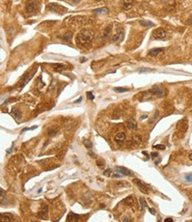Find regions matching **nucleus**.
I'll return each instance as SVG.
<instances>
[{"label": "nucleus", "mask_w": 192, "mask_h": 222, "mask_svg": "<svg viewBox=\"0 0 192 222\" xmlns=\"http://www.w3.org/2000/svg\"><path fill=\"white\" fill-rule=\"evenodd\" d=\"M53 5L55 6V8L51 7V6H48V8L50 9V10H52V11H54V12H62V10L66 11V9H65L64 6H62V5H57V4H53Z\"/></svg>", "instance_id": "obj_15"}, {"label": "nucleus", "mask_w": 192, "mask_h": 222, "mask_svg": "<svg viewBox=\"0 0 192 222\" xmlns=\"http://www.w3.org/2000/svg\"><path fill=\"white\" fill-rule=\"evenodd\" d=\"M97 1H101V0H97Z\"/></svg>", "instance_id": "obj_42"}, {"label": "nucleus", "mask_w": 192, "mask_h": 222, "mask_svg": "<svg viewBox=\"0 0 192 222\" xmlns=\"http://www.w3.org/2000/svg\"><path fill=\"white\" fill-rule=\"evenodd\" d=\"M165 31L162 27H158L152 31V38L156 40H160L165 38Z\"/></svg>", "instance_id": "obj_3"}, {"label": "nucleus", "mask_w": 192, "mask_h": 222, "mask_svg": "<svg viewBox=\"0 0 192 222\" xmlns=\"http://www.w3.org/2000/svg\"><path fill=\"white\" fill-rule=\"evenodd\" d=\"M86 95H87L88 99H90V100H93V99L95 98V97H94V95H93V93L91 92V91H88V92L86 93Z\"/></svg>", "instance_id": "obj_26"}, {"label": "nucleus", "mask_w": 192, "mask_h": 222, "mask_svg": "<svg viewBox=\"0 0 192 222\" xmlns=\"http://www.w3.org/2000/svg\"><path fill=\"white\" fill-rule=\"evenodd\" d=\"M158 112H156V115H155V116H154V117L152 118V119H151V121H150V123H152V122H154V121H155V120H156V119H157V117H158Z\"/></svg>", "instance_id": "obj_33"}, {"label": "nucleus", "mask_w": 192, "mask_h": 222, "mask_svg": "<svg viewBox=\"0 0 192 222\" xmlns=\"http://www.w3.org/2000/svg\"><path fill=\"white\" fill-rule=\"evenodd\" d=\"M113 90H114L115 92H118V93H124V92H127V91H128L129 89L127 88H122V87H116V88L113 89Z\"/></svg>", "instance_id": "obj_20"}, {"label": "nucleus", "mask_w": 192, "mask_h": 222, "mask_svg": "<svg viewBox=\"0 0 192 222\" xmlns=\"http://www.w3.org/2000/svg\"><path fill=\"white\" fill-rule=\"evenodd\" d=\"M139 23H140V25L143 26V27H154V26H155L153 22L149 21V20H140Z\"/></svg>", "instance_id": "obj_18"}, {"label": "nucleus", "mask_w": 192, "mask_h": 222, "mask_svg": "<svg viewBox=\"0 0 192 222\" xmlns=\"http://www.w3.org/2000/svg\"><path fill=\"white\" fill-rule=\"evenodd\" d=\"M151 71H153V69L151 68H144V67H141V68L138 69L139 73H145V72H151Z\"/></svg>", "instance_id": "obj_28"}, {"label": "nucleus", "mask_w": 192, "mask_h": 222, "mask_svg": "<svg viewBox=\"0 0 192 222\" xmlns=\"http://www.w3.org/2000/svg\"><path fill=\"white\" fill-rule=\"evenodd\" d=\"M123 35H124V32H123V30H120V32H119V34L115 35L114 36L112 37V41H113V42L119 41V38H120V36L123 37Z\"/></svg>", "instance_id": "obj_19"}, {"label": "nucleus", "mask_w": 192, "mask_h": 222, "mask_svg": "<svg viewBox=\"0 0 192 222\" xmlns=\"http://www.w3.org/2000/svg\"><path fill=\"white\" fill-rule=\"evenodd\" d=\"M93 12H94V13H97V14H105V13L108 12V9L105 8V7L97 8V9L93 10Z\"/></svg>", "instance_id": "obj_17"}, {"label": "nucleus", "mask_w": 192, "mask_h": 222, "mask_svg": "<svg viewBox=\"0 0 192 222\" xmlns=\"http://www.w3.org/2000/svg\"><path fill=\"white\" fill-rule=\"evenodd\" d=\"M83 144L85 145V147L87 149H91L93 146L92 142H91V141H90V140H84V141H83Z\"/></svg>", "instance_id": "obj_21"}, {"label": "nucleus", "mask_w": 192, "mask_h": 222, "mask_svg": "<svg viewBox=\"0 0 192 222\" xmlns=\"http://www.w3.org/2000/svg\"><path fill=\"white\" fill-rule=\"evenodd\" d=\"M123 220V221H129V220H128V218H124V219H123V220Z\"/></svg>", "instance_id": "obj_38"}, {"label": "nucleus", "mask_w": 192, "mask_h": 222, "mask_svg": "<svg viewBox=\"0 0 192 222\" xmlns=\"http://www.w3.org/2000/svg\"><path fill=\"white\" fill-rule=\"evenodd\" d=\"M111 173H112V171H111L110 169H107L106 171L104 172V175L107 176V177H110V176H111Z\"/></svg>", "instance_id": "obj_30"}, {"label": "nucleus", "mask_w": 192, "mask_h": 222, "mask_svg": "<svg viewBox=\"0 0 192 222\" xmlns=\"http://www.w3.org/2000/svg\"><path fill=\"white\" fill-rule=\"evenodd\" d=\"M133 182L136 184V186L140 189V191H141L142 193L146 194V195L149 194V189H148V188H147V185H146L143 181L139 180V179L135 178L134 180H133Z\"/></svg>", "instance_id": "obj_2"}, {"label": "nucleus", "mask_w": 192, "mask_h": 222, "mask_svg": "<svg viewBox=\"0 0 192 222\" xmlns=\"http://www.w3.org/2000/svg\"><path fill=\"white\" fill-rule=\"evenodd\" d=\"M111 31H112V29H111V27H106L105 29V31H104V37H107L108 36H109V34L111 33Z\"/></svg>", "instance_id": "obj_25"}, {"label": "nucleus", "mask_w": 192, "mask_h": 222, "mask_svg": "<svg viewBox=\"0 0 192 222\" xmlns=\"http://www.w3.org/2000/svg\"><path fill=\"white\" fill-rule=\"evenodd\" d=\"M53 67H54V69L58 72V71H59V70H61L62 68H64V67H65V65H63V64H54Z\"/></svg>", "instance_id": "obj_22"}, {"label": "nucleus", "mask_w": 192, "mask_h": 222, "mask_svg": "<svg viewBox=\"0 0 192 222\" xmlns=\"http://www.w3.org/2000/svg\"><path fill=\"white\" fill-rule=\"evenodd\" d=\"M174 220L172 219V218H166L165 220V222H173Z\"/></svg>", "instance_id": "obj_35"}, {"label": "nucleus", "mask_w": 192, "mask_h": 222, "mask_svg": "<svg viewBox=\"0 0 192 222\" xmlns=\"http://www.w3.org/2000/svg\"><path fill=\"white\" fill-rule=\"evenodd\" d=\"M122 175H123V174H121L120 173H113V174H112V177H113V178H120Z\"/></svg>", "instance_id": "obj_31"}, {"label": "nucleus", "mask_w": 192, "mask_h": 222, "mask_svg": "<svg viewBox=\"0 0 192 222\" xmlns=\"http://www.w3.org/2000/svg\"><path fill=\"white\" fill-rule=\"evenodd\" d=\"M151 155V158H152V159H156V158H158V152H152Z\"/></svg>", "instance_id": "obj_32"}, {"label": "nucleus", "mask_w": 192, "mask_h": 222, "mask_svg": "<svg viewBox=\"0 0 192 222\" xmlns=\"http://www.w3.org/2000/svg\"><path fill=\"white\" fill-rule=\"evenodd\" d=\"M145 118H147V115H144V116H142L141 120H143V119H145Z\"/></svg>", "instance_id": "obj_39"}, {"label": "nucleus", "mask_w": 192, "mask_h": 222, "mask_svg": "<svg viewBox=\"0 0 192 222\" xmlns=\"http://www.w3.org/2000/svg\"><path fill=\"white\" fill-rule=\"evenodd\" d=\"M139 202H140V204H141V211H144V208L146 207V202L143 197L139 198Z\"/></svg>", "instance_id": "obj_23"}, {"label": "nucleus", "mask_w": 192, "mask_h": 222, "mask_svg": "<svg viewBox=\"0 0 192 222\" xmlns=\"http://www.w3.org/2000/svg\"><path fill=\"white\" fill-rule=\"evenodd\" d=\"M92 37L93 36H92L91 32L89 31V30H83V31L80 32V33L78 34L76 39H77L78 43L84 44L89 43L90 40L92 39Z\"/></svg>", "instance_id": "obj_1"}, {"label": "nucleus", "mask_w": 192, "mask_h": 222, "mask_svg": "<svg viewBox=\"0 0 192 222\" xmlns=\"http://www.w3.org/2000/svg\"><path fill=\"white\" fill-rule=\"evenodd\" d=\"M86 60H87L86 59H81V62H82V63H83V62H85Z\"/></svg>", "instance_id": "obj_37"}, {"label": "nucleus", "mask_w": 192, "mask_h": 222, "mask_svg": "<svg viewBox=\"0 0 192 222\" xmlns=\"http://www.w3.org/2000/svg\"><path fill=\"white\" fill-rule=\"evenodd\" d=\"M164 49L163 48H155V49H151V51L148 52V55L151 57H157L158 55L163 52Z\"/></svg>", "instance_id": "obj_12"}, {"label": "nucleus", "mask_w": 192, "mask_h": 222, "mask_svg": "<svg viewBox=\"0 0 192 222\" xmlns=\"http://www.w3.org/2000/svg\"><path fill=\"white\" fill-rule=\"evenodd\" d=\"M117 172H119V173H120L121 174H123V175H125V176L134 175V173H133L131 170L126 168L124 166H118V167H117Z\"/></svg>", "instance_id": "obj_6"}, {"label": "nucleus", "mask_w": 192, "mask_h": 222, "mask_svg": "<svg viewBox=\"0 0 192 222\" xmlns=\"http://www.w3.org/2000/svg\"><path fill=\"white\" fill-rule=\"evenodd\" d=\"M148 92L151 95L157 97V98H162L165 96V90L160 87H154L151 89H150Z\"/></svg>", "instance_id": "obj_4"}, {"label": "nucleus", "mask_w": 192, "mask_h": 222, "mask_svg": "<svg viewBox=\"0 0 192 222\" xmlns=\"http://www.w3.org/2000/svg\"><path fill=\"white\" fill-rule=\"evenodd\" d=\"M63 39L66 40V41H71V39H72V34H71V32H67L65 36H63Z\"/></svg>", "instance_id": "obj_24"}, {"label": "nucleus", "mask_w": 192, "mask_h": 222, "mask_svg": "<svg viewBox=\"0 0 192 222\" xmlns=\"http://www.w3.org/2000/svg\"><path fill=\"white\" fill-rule=\"evenodd\" d=\"M133 0H120V5L125 10H128L132 7Z\"/></svg>", "instance_id": "obj_10"}, {"label": "nucleus", "mask_w": 192, "mask_h": 222, "mask_svg": "<svg viewBox=\"0 0 192 222\" xmlns=\"http://www.w3.org/2000/svg\"><path fill=\"white\" fill-rule=\"evenodd\" d=\"M82 98H79V100L75 101V103H80V102H81V101H82Z\"/></svg>", "instance_id": "obj_36"}, {"label": "nucleus", "mask_w": 192, "mask_h": 222, "mask_svg": "<svg viewBox=\"0 0 192 222\" xmlns=\"http://www.w3.org/2000/svg\"><path fill=\"white\" fill-rule=\"evenodd\" d=\"M125 138H126V135H125L124 133H119V134H117L116 135H115L114 137V141L116 142L118 144H120L123 142V141L125 140Z\"/></svg>", "instance_id": "obj_13"}, {"label": "nucleus", "mask_w": 192, "mask_h": 222, "mask_svg": "<svg viewBox=\"0 0 192 222\" xmlns=\"http://www.w3.org/2000/svg\"><path fill=\"white\" fill-rule=\"evenodd\" d=\"M153 148L154 149H158V150H162V151L165 150V146L163 145V144H157V145H154Z\"/></svg>", "instance_id": "obj_27"}, {"label": "nucleus", "mask_w": 192, "mask_h": 222, "mask_svg": "<svg viewBox=\"0 0 192 222\" xmlns=\"http://www.w3.org/2000/svg\"><path fill=\"white\" fill-rule=\"evenodd\" d=\"M126 124H127V127H128L129 130H133V131H135V130L137 129V123H136V121L134 120V119H130V120H128L127 121Z\"/></svg>", "instance_id": "obj_9"}, {"label": "nucleus", "mask_w": 192, "mask_h": 222, "mask_svg": "<svg viewBox=\"0 0 192 222\" xmlns=\"http://www.w3.org/2000/svg\"><path fill=\"white\" fill-rule=\"evenodd\" d=\"M36 3L33 0H27L26 2V11L27 12H32L36 9Z\"/></svg>", "instance_id": "obj_8"}, {"label": "nucleus", "mask_w": 192, "mask_h": 222, "mask_svg": "<svg viewBox=\"0 0 192 222\" xmlns=\"http://www.w3.org/2000/svg\"><path fill=\"white\" fill-rule=\"evenodd\" d=\"M73 2H75V3H78V2H80V0H73Z\"/></svg>", "instance_id": "obj_41"}, {"label": "nucleus", "mask_w": 192, "mask_h": 222, "mask_svg": "<svg viewBox=\"0 0 192 222\" xmlns=\"http://www.w3.org/2000/svg\"><path fill=\"white\" fill-rule=\"evenodd\" d=\"M189 159H190V160H192V153H191V154H190V155H189Z\"/></svg>", "instance_id": "obj_40"}, {"label": "nucleus", "mask_w": 192, "mask_h": 222, "mask_svg": "<svg viewBox=\"0 0 192 222\" xmlns=\"http://www.w3.org/2000/svg\"><path fill=\"white\" fill-rule=\"evenodd\" d=\"M181 125H182V127H180V125H177V133L179 134H182V137L184 135L185 132L187 131V128H188V123L186 120H182V121H180Z\"/></svg>", "instance_id": "obj_5"}, {"label": "nucleus", "mask_w": 192, "mask_h": 222, "mask_svg": "<svg viewBox=\"0 0 192 222\" xmlns=\"http://www.w3.org/2000/svg\"><path fill=\"white\" fill-rule=\"evenodd\" d=\"M47 213H48V205L44 204V206L41 208V211H40V214H39V217L42 218V219H46Z\"/></svg>", "instance_id": "obj_14"}, {"label": "nucleus", "mask_w": 192, "mask_h": 222, "mask_svg": "<svg viewBox=\"0 0 192 222\" xmlns=\"http://www.w3.org/2000/svg\"><path fill=\"white\" fill-rule=\"evenodd\" d=\"M0 220L2 222H11L13 220V216L8 212H2L0 213Z\"/></svg>", "instance_id": "obj_7"}, {"label": "nucleus", "mask_w": 192, "mask_h": 222, "mask_svg": "<svg viewBox=\"0 0 192 222\" xmlns=\"http://www.w3.org/2000/svg\"><path fill=\"white\" fill-rule=\"evenodd\" d=\"M80 220V216L78 214H75L74 212H69L67 215V220L66 221L68 222H75Z\"/></svg>", "instance_id": "obj_11"}, {"label": "nucleus", "mask_w": 192, "mask_h": 222, "mask_svg": "<svg viewBox=\"0 0 192 222\" xmlns=\"http://www.w3.org/2000/svg\"><path fill=\"white\" fill-rule=\"evenodd\" d=\"M11 114L14 117L15 120H20V118H21V114H20V112H19L18 109H16V108H12V112H11Z\"/></svg>", "instance_id": "obj_16"}, {"label": "nucleus", "mask_w": 192, "mask_h": 222, "mask_svg": "<svg viewBox=\"0 0 192 222\" xmlns=\"http://www.w3.org/2000/svg\"><path fill=\"white\" fill-rule=\"evenodd\" d=\"M185 180L188 182H192V173H190L189 174L185 176Z\"/></svg>", "instance_id": "obj_29"}, {"label": "nucleus", "mask_w": 192, "mask_h": 222, "mask_svg": "<svg viewBox=\"0 0 192 222\" xmlns=\"http://www.w3.org/2000/svg\"><path fill=\"white\" fill-rule=\"evenodd\" d=\"M149 211H150V212H151V214L156 215V211L154 210V209H152V208H149Z\"/></svg>", "instance_id": "obj_34"}]
</instances>
